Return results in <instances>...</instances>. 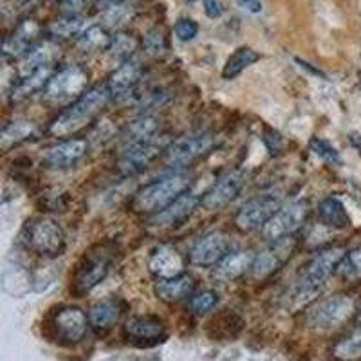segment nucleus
<instances>
[{"instance_id":"38","label":"nucleus","mask_w":361,"mask_h":361,"mask_svg":"<svg viewBox=\"0 0 361 361\" xmlns=\"http://www.w3.org/2000/svg\"><path fill=\"white\" fill-rule=\"evenodd\" d=\"M219 302V295L215 291H202L199 293V295H193L192 298H190V311L193 312V314H206L208 311H212V309L217 305Z\"/></svg>"},{"instance_id":"27","label":"nucleus","mask_w":361,"mask_h":361,"mask_svg":"<svg viewBox=\"0 0 361 361\" xmlns=\"http://www.w3.org/2000/svg\"><path fill=\"white\" fill-rule=\"evenodd\" d=\"M53 71H54V66H49L37 71V73L29 74V76H25V78H22L18 85L13 87L11 102H22V99L35 94V92H38L40 89L44 90L45 85H47V82L51 80V76H53Z\"/></svg>"},{"instance_id":"6","label":"nucleus","mask_w":361,"mask_h":361,"mask_svg":"<svg viewBox=\"0 0 361 361\" xmlns=\"http://www.w3.org/2000/svg\"><path fill=\"white\" fill-rule=\"evenodd\" d=\"M25 243L29 250L44 257L62 255L66 247V233L62 226L49 217H40L29 222L25 230Z\"/></svg>"},{"instance_id":"37","label":"nucleus","mask_w":361,"mask_h":361,"mask_svg":"<svg viewBox=\"0 0 361 361\" xmlns=\"http://www.w3.org/2000/svg\"><path fill=\"white\" fill-rule=\"evenodd\" d=\"M309 148H311V152L314 154V156H318L320 159H324L325 163L341 164L340 152H338L336 148L329 143V141L322 140V137H312V140L309 141Z\"/></svg>"},{"instance_id":"24","label":"nucleus","mask_w":361,"mask_h":361,"mask_svg":"<svg viewBox=\"0 0 361 361\" xmlns=\"http://www.w3.org/2000/svg\"><path fill=\"white\" fill-rule=\"evenodd\" d=\"M121 316V304L116 298H105L89 311V324L98 334L109 333Z\"/></svg>"},{"instance_id":"42","label":"nucleus","mask_w":361,"mask_h":361,"mask_svg":"<svg viewBox=\"0 0 361 361\" xmlns=\"http://www.w3.org/2000/svg\"><path fill=\"white\" fill-rule=\"evenodd\" d=\"M87 0H62V11L67 17H78L85 8Z\"/></svg>"},{"instance_id":"25","label":"nucleus","mask_w":361,"mask_h":361,"mask_svg":"<svg viewBox=\"0 0 361 361\" xmlns=\"http://www.w3.org/2000/svg\"><path fill=\"white\" fill-rule=\"evenodd\" d=\"M56 56L58 45L53 44V42H42V44L35 45L33 49L29 51V53L20 60L22 78L29 76V74L37 73V71L44 69V67L53 66Z\"/></svg>"},{"instance_id":"1","label":"nucleus","mask_w":361,"mask_h":361,"mask_svg":"<svg viewBox=\"0 0 361 361\" xmlns=\"http://www.w3.org/2000/svg\"><path fill=\"white\" fill-rule=\"evenodd\" d=\"M193 176L183 170H176L173 173L161 179L148 183L143 188L135 192L130 201V209L140 215H156L169 208L173 201L185 195L192 186Z\"/></svg>"},{"instance_id":"8","label":"nucleus","mask_w":361,"mask_h":361,"mask_svg":"<svg viewBox=\"0 0 361 361\" xmlns=\"http://www.w3.org/2000/svg\"><path fill=\"white\" fill-rule=\"evenodd\" d=\"M282 195L280 193H260L250 199L235 215V226L240 231H253L264 228L267 221L282 208Z\"/></svg>"},{"instance_id":"10","label":"nucleus","mask_w":361,"mask_h":361,"mask_svg":"<svg viewBox=\"0 0 361 361\" xmlns=\"http://www.w3.org/2000/svg\"><path fill=\"white\" fill-rule=\"evenodd\" d=\"M354 311V302L349 296H331L309 309L305 320L311 329L316 331H325V329H334L343 324Z\"/></svg>"},{"instance_id":"43","label":"nucleus","mask_w":361,"mask_h":361,"mask_svg":"<svg viewBox=\"0 0 361 361\" xmlns=\"http://www.w3.org/2000/svg\"><path fill=\"white\" fill-rule=\"evenodd\" d=\"M204 13L209 18H219L224 13L222 0H204Z\"/></svg>"},{"instance_id":"15","label":"nucleus","mask_w":361,"mask_h":361,"mask_svg":"<svg viewBox=\"0 0 361 361\" xmlns=\"http://www.w3.org/2000/svg\"><path fill=\"white\" fill-rule=\"evenodd\" d=\"M109 269H111V259H109L107 255H90L89 259H85V262L76 271V275H74L73 280V288L71 289H73V293L76 296L87 295V293L92 291L109 275Z\"/></svg>"},{"instance_id":"39","label":"nucleus","mask_w":361,"mask_h":361,"mask_svg":"<svg viewBox=\"0 0 361 361\" xmlns=\"http://www.w3.org/2000/svg\"><path fill=\"white\" fill-rule=\"evenodd\" d=\"M145 51L152 56H161V54L166 51V37H164L163 29L154 27L150 29L147 35H145Z\"/></svg>"},{"instance_id":"11","label":"nucleus","mask_w":361,"mask_h":361,"mask_svg":"<svg viewBox=\"0 0 361 361\" xmlns=\"http://www.w3.org/2000/svg\"><path fill=\"white\" fill-rule=\"evenodd\" d=\"M244 185H246V173L243 170H233V172L226 173L204 193L201 204L209 212L222 209L237 197Z\"/></svg>"},{"instance_id":"40","label":"nucleus","mask_w":361,"mask_h":361,"mask_svg":"<svg viewBox=\"0 0 361 361\" xmlns=\"http://www.w3.org/2000/svg\"><path fill=\"white\" fill-rule=\"evenodd\" d=\"M176 37L179 38L180 42H190L197 37L199 33V25L197 22L192 20V18H180L176 24Z\"/></svg>"},{"instance_id":"4","label":"nucleus","mask_w":361,"mask_h":361,"mask_svg":"<svg viewBox=\"0 0 361 361\" xmlns=\"http://www.w3.org/2000/svg\"><path fill=\"white\" fill-rule=\"evenodd\" d=\"M87 85H89V73L80 66H71L51 76L42 92V98L51 105L76 102L85 90H89Z\"/></svg>"},{"instance_id":"20","label":"nucleus","mask_w":361,"mask_h":361,"mask_svg":"<svg viewBox=\"0 0 361 361\" xmlns=\"http://www.w3.org/2000/svg\"><path fill=\"white\" fill-rule=\"evenodd\" d=\"M255 257L257 255L251 250L228 253L221 262L215 264L214 279L219 280V282H233V280L240 279L244 273H247L251 269V266L255 262Z\"/></svg>"},{"instance_id":"35","label":"nucleus","mask_w":361,"mask_h":361,"mask_svg":"<svg viewBox=\"0 0 361 361\" xmlns=\"http://www.w3.org/2000/svg\"><path fill=\"white\" fill-rule=\"evenodd\" d=\"M336 275L345 280H360L361 279V246L354 247L349 253H345L340 266L336 269Z\"/></svg>"},{"instance_id":"18","label":"nucleus","mask_w":361,"mask_h":361,"mask_svg":"<svg viewBox=\"0 0 361 361\" xmlns=\"http://www.w3.org/2000/svg\"><path fill=\"white\" fill-rule=\"evenodd\" d=\"M40 35V25L37 20H24L4 42L6 58H24L33 49V44Z\"/></svg>"},{"instance_id":"36","label":"nucleus","mask_w":361,"mask_h":361,"mask_svg":"<svg viewBox=\"0 0 361 361\" xmlns=\"http://www.w3.org/2000/svg\"><path fill=\"white\" fill-rule=\"evenodd\" d=\"M87 27H89V25H85V20H83V18L67 17L63 18V20L54 22V24L51 25V33H53L54 37L60 38H78Z\"/></svg>"},{"instance_id":"26","label":"nucleus","mask_w":361,"mask_h":361,"mask_svg":"<svg viewBox=\"0 0 361 361\" xmlns=\"http://www.w3.org/2000/svg\"><path fill=\"white\" fill-rule=\"evenodd\" d=\"M193 289H195V280H193V276L186 275V273L176 276V279L159 280L154 286L157 298L163 300V302H169V304L186 298L188 295H192Z\"/></svg>"},{"instance_id":"3","label":"nucleus","mask_w":361,"mask_h":361,"mask_svg":"<svg viewBox=\"0 0 361 361\" xmlns=\"http://www.w3.org/2000/svg\"><path fill=\"white\" fill-rule=\"evenodd\" d=\"M345 253L347 251L343 247H327V250H322L307 264L305 271L296 282L295 293L291 296L295 300V307H302V305L309 304L311 300H314L316 295H320L325 286V280L333 273H336Z\"/></svg>"},{"instance_id":"17","label":"nucleus","mask_w":361,"mask_h":361,"mask_svg":"<svg viewBox=\"0 0 361 361\" xmlns=\"http://www.w3.org/2000/svg\"><path fill=\"white\" fill-rule=\"evenodd\" d=\"M125 334L130 340L140 341L141 345H152L166 336V329L157 316H132L125 324Z\"/></svg>"},{"instance_id":"22","label":"nucleus","mask_w":361,"mask_h":361,"mask_svg":"<svg viewBox=\"0 0 361 361\" xmlns=\"http://www.w3.org/2000/svg\"><path fill=\"white\" fill-rule=\"evenodd\" d=\"M197 204H201L197 195L186 192L185 195H180L177 201H173L169 208H164L163 212L156 214L152 217V224L159 226V228H170V226H179L195 212Z\"/></svg>"},{"instance_id":"2","label":"nucleus","mask_w":361,"mask_h":361,"mask_svg":"<svg viewBox=\"0 0 361 361\" xmlns=\"http://www.w3.org/2000/svg\"><path fill=\"white\" fill-rule=\"evenodd\" d=\"M111 90L107 85H94L92 89L85 90L76 102H73L62 114L54 119L49 127V134L56 137L76 134L83 127L94 121L102 111L111 102Z\"/></svg>"},{"instance_id":"48","label":"nucleus","mask_w":361,"mask_h":361,"mask_svg":"<svg viewBox=\"0 0 361 361\" xmlns=\"http://www.w3.org/2000/svg\"><path fill=\"white\" fill-rule=\"evenodd\" d=\"M186 2H193V0H186Z\"/></svg>"},{"instance_id":"34","label":"nucleus","mask_w":361,"mask_h":361,"mask_svg":"<svg viewBox=\"0 0 361 361\" xmlns=\"http://www.w3.org/2000/svg\"><path fill=\"white\" fill-rule=\"evenodd\" d=\"M35 134H37V125L31 121H13L2 130V147L8 148L9 145L31 140Z\"/></svg>"},{"instance_id":"30","label":"nucleus","mask_w":361,"mask_h":361,"mask_svg":"<svg viewBox=\"0 0 361 361\" xmlns=\"http://www.w3.org/2000/svg\"><path fill=\"white\" fill-rule=\"evenodd\" d=\"M135 4L134 0H114L111 6L102 11V20L107 27L118 29L127 24L134 17Z\"/></svg>"},{"instance_id":"21","label":"nucleus","mask_w":361,"mask_h":361,"mask_svg":"<svg viewBox=\"0 0 361 361\" xmlns=\"http://www.w3.org/2000/svg\"><path fill=\"white\" fill-rule=\"evenodd\" d=\"M141 76H143V69L140 63L128 60L109 76V82L105 85L111 90L112 98H125L134 92L137 83L141 82Z\"/></svg>"},{"instance_id":"44","label":"nucleus","mask_w":361,"mask_h":361,"mask_svg":"<svg viewBox=\"0 0 361 361\" xmlns=\"http://www.w3.org/2000/svg\"><path fill=\"white\" fill-rule=\"evenodd\" d=\"M237 2L244 11L251 13V15H257V13L262 11V0H237Z\"/></svg>"},{"instance_id":"47","label":"nucleus","mask_w":361,"mask_h":361,"mask_svg":"<svg viewBox=\"0 0 361 361\" xmlns=\"http://www.w3.org/2000/svg\"><path fill=\"white\" fill-rule=\"evenodd\" d=\"M18 2H20V4H24V6H33V4H37L38 0H18Z\"/></svg>"},{"instance_id":"12","label":"nucleus","mask_w":361,"mask_h":361,"mask_svg":"<svg viewBox=\"0 0 361 361\" xmlns=\"http://www.w3.org/2000/svg\"><path fill=\"white\" fill-rule=\"evenodd\" d=\"M230 250V237L224 231H209L199 238L190 251V262L195 266H215Z\"/></svg>"},{"instance_id":"41","label":"nucleus","mask_w":361,"mask_h":361,"mask_svg":"<svg viewBox=\"0 0 361 361\" xmlns=\"http://www.w3.org/2000/svg\"><path fill=\"white\" fill-rule=\"evenodd\" d=\"M264 143H266L267 150H269L271 156H275V154H279L280 150H282V137H280L279 132L271 130V128H267L266 130V135H264Z\"/></svg>"},{"instance_id":"9","label":"nucleus","mask_w":361,"mask_h":361,"mask_svg":"<svg viewBox=\"0 0 361 361\" xmlns=\"http://www.w3.org/2000/svg\"><path fill=\"white\" fill-rule=\"evenodd\" d=\"M309 214V204L305 201H293L289 204H283L269 221L264 224L262 235L271 240H282L298 231L304 226Z\"/></svg>"},{"instance_id":"31","label":"nucleus","mask_w":361,"mask_h":361,"mask_svg":"<svg viewBox=\"0 0 361 361\" xmlns=\"http://www.w3.org/2000/svg\"><path fill=\"white\" fill-rule=\"evenodd\" d=\"M112 38L107 35V29L102 25H89L78 37V47L83 53H96V51L109 49Z\"/></svg>"},{"instance_id":"46","label":"nucleus","mask_w":361,"mask_h":361,"mask_svg":"<svg viewBox=\"0 0 361 361\" xmlns=\"http://www.w3.org/2000/svg\"><path fill=\"white\" fill-rule=\"evenodd\" d=\"M112 2H114V0H92V4L98 6L99 9H102V8L105 9V8H107V6H111Z\"/></svg>"},{"instance_id":"45","label":"nucleus","mask_w":361,"mask_h":361,"mask_svg":"<svg viewBox=\"0 0 361 361\" xmlns=\"http://www.w3.org/2000/svg\"><path fill=\"white\" fill-rule=\"evenodd\" d=\"M349 141H350V145L356 148V150H360L361 152V134L360 132H353V134L349 135Z\"/></svg>"},{"instance_id":"19","label":"nucleus","mask_w":361,"mask_h":361,"mask_svg":"<svg viewBox=\"0 0 361 361\" xmlns=\"http://www.w3.org/2000/svg\"><path fill=\"white\" fill-rule=\"evenodd\" d=\"M148 267L159 280L176 279L185 273V260L172 246H159L148 260Z\"/></svg>"},{"instance_id":"13","label":"nucleus","mask_w":361,"mask_h":361,"mask_svg":"<svg viewBox=\"0 0 361 361\" xmlns=\"http://www.w3.org/2000/svg\"><path fill=\"white\" fill-rule=\"evenodd\" d=\"M293 250H295V240L293 238H282V240H276V243L271 244L269 247H266L264 251H260L257 257H255V262L250 269V275L255 280H262L266 276L273 275L276 269H280L286 260L291 257Z\"/></svg>"},{"instance_id":"32","label":"nucleus","mask_w":361,"mask_h":361,"mask_svg":"<svg viewBox=\"0 0 361 361\" xmlns=\"http://www.w3.org/2000/svg\"><path fill=\"white\" fill-rule=\"evenodd\" d=\"M137 49V40H135L132 35L128 33H118L111 40V45H109V56L114 63H125L132 58V54Z\"/></svg>"},{"instance_id":"33","label":"nucleus","mask_w":361,"mask_h":361,"mask_svg":"<svg viewBox=\"0 0 361 361\" xmlns=\"http://www.w3.org/2000/svg\"><path fill=\"white\" fill-rule=\"evenodd\" d=\"M333 354L336 360L341 361H356L361 357V329H356L347 336L341 338L336 345H334Z\"/></svg>"},{"instance_id":"49","label":"nucleus","mask_w":361,"mask_h":361,"mask_svg":"<svg viewBox=\"0 0 361 361\" xmlns=\"http://www.w3.org/2000/svg\"><path fill=\"white\" fill-rule=\"evenodd\" d=\"M360 322H361V312H360Z\"/></svg>"},{"instance_id":"7","label":"nucleus","mask_w":361,"mask_h":361,"mask_svg":"<svg viewBox=\"0 0 361 361\" xmlns=\"http://www.w3.org/2000/svg\"><path fill=\"white\" fill-rule=\"evenodd\" d=\"M89 318L80 307H63L51 316L47 324V334L53 341L60 345L80 343L87 334Z\"/></svg>"},{"instance_id":"23","label":"nucleus","mask_w":361,"mask_h":361,"mask_svg":"<svg viewBox=\"0 0 361 361\" xmlns=\"http://www.w3.org/2000/svg\"><path fill=\"white\" fill-rule=\"evenodd\" d=\"M159 130V121L157 118L150 114H143L140 118H135L134 121L127 125L119 134V141L123 145V148L132 147V145L143 143V141L156 140V134Z\"/></svg>"},{"instance_id":"28","label":"nucleus","mask_w":361,"mask_h":361,"mask_svg":"<svg viewBox=\"0 0 361 361\" xmlns=\"http://www.w3.org/2000/svg\"><path fill=\"white\" fill-rule=\"evenodd\" d=\"M318 215H320L322 224L334 228V230H341V228H347L350 224L347 209L338 197L324 199L318 206Z\"/></svg>"},{"instance_id":"5","label":"nucleus","mask_w":361,"mask_h":361,"mask_svg":"<svg viewBox=\"0 0 361 361\" xmlns=\"http://www.w3.org/2000/svg\"><path fill=\"white\" fill-rule=\"evenodd\" d=\"M214 135L209 132L201 130L180 135L164 150V163L169 164L170 169L183 170L190 166L193 161H197L199 157L204 156L209 148L214 147Z\"/></svg>"},{"instance_id":"14","label":"nucleus","mask_w":361,"mask_h":361,"mask_svg":"<svg viewBox=\"0 0 361 361\" xmlns=\"http://www.w3.org/2000/svg\"><path fill=\"white\" fill-rule=\"evenodd\" d=\"M161 150H163V147L159 143H156V140L143 141V143L123 148V152H121V156L118 159V172L125 177L143 172L148 164L156 161Z\"/></svg>"},{"instance_id":"29","label":"nucleus","mask_w":361,"mask_h":361,"mask_svg":"<svg viewBox=\"0 0 361 361\" xmlns=\"http://www.w3.org/2000/svg\"><path fill=\"white\" fill-rule=\"evenodd\" d=\"M260 54L257 51H253L251 47H238L226 62L224 69H222V78L233 80L237 78L238 74L246 71L247 67L253 66L255 62H259Z\"/></svg>"},{"instance_id":"16","label":"nucleus","mask_w":361,"mask_h":361,"mask_svg":"<svg viewBox=\"0 0 361 361\" xmlns=\"http://www.w3.org/2000/svg\"><path fill=\"white\" fill-rule=\"evenodd\" d=\"M87 154V141L85 140H67L62 143L53 145V147L45 148L42 152V163L47 169L63 170L71 169L78 163Z\"/></svg>"}]
</instances>
